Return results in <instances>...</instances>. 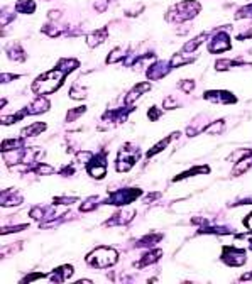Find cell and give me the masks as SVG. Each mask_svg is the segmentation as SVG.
I'll use <instances>...</instances> for the list:
<instances>
[{"instance_id": "7c38bea8", "label": "cell", "mask_w": 252, "mask_h": 284, "mask_svg": "<svg viewBox=\"0 0 252 284\" xmlns=\"http://www.w3.org/2000/svg\"><path fill=\"white\" fill-rule=\"evenodd\" d=\"M147 90H151V85H149V83H139V85H135V87L129 92V95L126 97V103H132L134 100H137L140 95H142L144 92H147Z\"/></svg>"}, {"instance_id": "5bb4252c", "label": "cell", "mask_w": 252, "mask_h": 284, "mask_svg": "<svg viewBox=\"0 0 252 284\" xmlns=\"http://www.w3.org/2000/svg\"><path fill=\"white\" fill-rule=\"evenodd\" d=\"M107 39V29H100V31H95V32H92L90 36L87 37V41H88V46H98V44H102Z\"/></svg>"}, {"instance_id": "8fae6325", "label": "cell", "mask_w": 252, "mask_h": 284, "mask_svg": "<svg viewBox=\"0 0 252 284\" xmlns=\"http://www.w3.org/2000/svg\"><path fill=\"white\" fill-rule=\"evenodd\" d=\"M205 98L217 103H236V97L229 92H207Z\"/></svg>"}, {"instance_id": "ac0fdd59", "label": "cell", "mask_w": 252, "mask_h": 284, "mask_svg": "<svg viewBox=\"0 0 252 284\" xmlns=\"http://www.w3.org/2000/svg\"><path fill=\"white\" fill-rule=\"evenodd\" d=\"M132 217H134V212H129V213H127V212H119V213L114 215L112 220L107 222V225H115V223H127V222L132 220Z\"/></svg>"}, {"instance_id": "6da1fadb", "label": "cell", "mask_w": 252, "mask_h": 284, "mask_svg": "<svg viewBox=\"0 0 252 284\" xmlns=\"http://www.w3.org/2000/svg\"><path fill=\"white\" fill-rule=\"evenodd\" d=\"M65 71H61L59 68L56 70H51V71H46L44 75L37 76L36 81L32 83V92L37 93V95H49L53 93L54 90H58L61 87L63 80H65Z\"/></svg>"}, {"instance_id": "e0dca14e", "label": "cell", "mask_w": 252, "mask_h": 284, "mask_svg": "<svg viewBox=\"0 0 252 284\" xmlns=\"http://www.w3.org/2000/svg\"><path fill=\"white\" fill-rule=\"evenodd\" d=\"M178 136H179V132H174V134H171L169 137H166L164 141H161L159 144H156L154 147H152V149H151V150H149V152H147V157H152V156H154V154L161 152V150H164V147H166V145H168L169 142L173 141L174 137H178Z\"/></svg>"}, {"instance_id": "9c48e42d", "label": "cell", "mask_w": 252, "mask_h": 284, "mask_svg": "<svg viewBox=\"0 0 252 284\" xmlns=\"http://www.w3.org/2000/svg\"><path fill=\"white\" fill-rule=\"evenodd\" d=\"M48 109H49V102L46 100L42 95H39V97H37L29 107H25V110H22V112L25 115H36V114H41V112H46Z\"/></svg>"}, {"instance_id": "3957f363", "label": "cell", "mask_w": 252, "mask_h": 284, "mask_svg": "<svg viewBox=\"0 0 252 284\" xmlns=\"http://www.w3.org/2000/svg\"><path fill=\"white\" fill-rule=\"evenodd\" d=\"M200 3L198 2H181L178 5H174L168 12L166 19L168 20H176V22H183V20L193 19V17L200 12Z\"/></svg>"}, {"instance_id": "cb8c5ba5", "label": "cell", "mask_w": 252, "mask_h": 284, "mask_svg": "<svg viewBox=\"0 0 252 284\" xmlns=\"http://www.w3.org/2000/svg\"><path fill=\"white\" fill-rule=\"evenodd\" d=\"M83 112H85V107H82V109H80V107H78V109H76V110L70 112V114L66 115V120H68V122H71V120H73V119H76V117H78L80 114H83Z\"/></svg>"}, {"instance_id": "7402d4cb", "label": "cell", "mask_w": 252, "mask_h": 284, "mask_svg": "<svg viewBox=\"0 0 252 284\" xmlns=\"http://www.w3.org/2000/svg\"><path fill=\"white\" fill-rule=\"evenodd\" d=\"M205 39H207V36H205V34H200V36H198V37H195V39L191 41V42H188V44H185V51H190V53H191V51H195L196 47L202 44V42H203Z\"/></svg>"}, {"instance_id": "2e32d148", "label": "cell", "mask_w": 252, "mask_h": 284, "mask_svg": "<svg viewBox=\"0 0 252 284\" xmlns=\"http://www.w3.org/2000/svg\"><path fill=\"white\" fill-rule=\"evenodd\" d=\"M15 10L20 12V14H32L36 10V3L32 0H19L15 3Z\"/></svg>"}, {"instance_id": "83f0119b", "label": "cell", "mask_w": 252, "mask_h": 284, "mask_svg": "<svg viewBox=\"0 0 252 284\" xmlns=\"http://www.w3.org/2000/svg\"><path fill=\"white\" fill-rule=\"evenodd\" d=\"M242 237H244V235H242ZM244 239L247 240V244H249V249H252V234L247 235V237H244Z\"/></svg>"}, {"instance_id": "d6986e66", "label": "cell", "mask_w": 252, "mask_h": 284, "mask_svg": "<svg viewBox=\"0 0 252 284\" xmlns=\"http://www.w3.org/2000/svg\"><path fill=\"white\" fill-rule=\"evenodd\" d=\"M195 58H191V56H188V54H176L173 59H171V66L173 68H179V66H183V64H188V63H191Z\"/></svg>"}, {"instance_id": "7a4b0ae2", "label": "cell", "mask_w": 252, "mask_h": 284, "mask_svg": "<svg viewBox=\"0 0 252 284\" xmlns=\"http://www.w3.org/2000/svg\"><path fill=\"white\" fill-rule=\"evenodd\" d=\"M119 254L110 247H98L92 254H88L87 262L93 268H109L117 262Z\"/></svg>"}, {"instance_id": "4fadbf2b", "label": "cell", "mask_w": 252, "mask_h": 284, "mask_svg": "<svg viewBox=\"0 0 252 284\" xmlns=\"http://www.w3.org/2000/svg\"><path fill=\"white\" fill-rule=\"evenodd\" d=\"M71 274H73V268H71V266H63V268H59L58 271H54L53 276H51V281L63 283V281H66Z\"/></svg>"}, {"instance_id": "5b68a950", "label": "cell", "mask_w": 252, "mask_h": 284, "mask_svg": "<svg viewBox=\"0 0 252 284\" xmlns=\"http://www.w3.org/2000/svg\"><path fill=\"white\" fill-rule=\"evenodd\" d=\"M222 261L225 262V264L229 266H242L246 264V251H242V249H237L234 247V245H225L224 247V254H222Z\"/></svg>"}, {"instance_id": "ba28073f", "label": "cell", "mask_w": 252, "mask_h": 284, "mask_svg": "<svg viewBox=\"0 0 252 284\" xmlns=\"http://www.w3.org/2000/svg\"><path fill=\"white\" fill-rule=\"evenodd\" d=\"M230 47V36L225 31L217 32L212 37V41L208 42V51L210 53H222V51H227Z\"/></svg>"}, {"instance_id": "8992f818", "label": "cell", "mask_w": 252, "mask_h": 284, "mask_svg": "<svg viewBox=\"0 0 252 284\" xmlns=\"http://www.w3.org/2000/svg\"><path fill=\"white\" fill-rule=\"evenodd\" d=\"M140 195V189H121V191H115L110 195L109 203L110 205H127L130 201H134L135 198Z\"/></svg>"}, {"instance_id": "4316f807", "label": "cell", "mask_w": 252, "mask_h": 284, "mask_svg": "<svg viewBox=\"0 0 252 284\" xmlns=\"http://www.w3.org/2000/svg\"><path fill=\"white\" fill-rule=\"evenodd\" d=\"M244 225H246V229H249V230H252V213L249 215V217L246 218L244 220Z\"/></svg>"}, {"instance_id": "277c9868", "label": "cell", "mask_w": 252, "mask_h": 284, "mask_svg": "<svg viewBox=\"0 0 252 284\" xmlns=\"http://www.w3.org/2000/svg\"><path fill=\"white\" fill-rule=\"evenodd\" d=\"M105 157L107 154L102 152V154H95L90 161L87 162V171L90 176L97 179H102L107 173V162H105Z\"/></svg>"}, {"instance_id": "484cf974", "label": "cell", "mask_w": 252, "mask_h": 284, "mask_svg": "<svg viewBox=\"0 0 252 284\" xmlns=\"http://www.w3.org/2000/svg\"><path fill=\"white\" fill-rule=\"evenodd\" d=\"M159 114H161V112L159 110H157L156 109V107H152V109H151V112H149V119H151V120H156L157 117H159Z\"/></svg>"}, {"instance_id": "44dd1931", "label": "cell", "mask_w": 252, "mask_h": 284, "mask_svg": "<svg viewBox=\"0 0 252 284\" xmlns=\"http://www.w3.org/2000/svg\"><path fill=\"white\" fill-rule=\"evenodd\" d=\"M224 127H225V122L224 120H219V122H213L212 126H208L205 129V132H207V134H220V132L224 131Z\"/></svg>"}, {"instance_id": "30bf717a", "label": "cell", "mask_w": 252, "mask_h": 284, "mask_svg": "<svg viewBox=\"0 0 252 284\" xmlns=\"http://www.w3.org/2000/svg\"><path fill=\"white\" fill-rule=\"evenodd\" d=\"M171 63H156L154 66H151L147 70V78L149 80H159V78H163V76H166L169 73L171 70Z\"/></svg>"}, {"instance_id": "52a82bcc", "label": "cell", "mask_w": 252, "mask_h": 284, "mask_svg": "<svg viewBox=\"0 0 252 284\" xmlns=\"http://www.w3.org/2000/svg\"><path fill=\"white\" fill-rule=\"evenodd\" d=\"M129 149H127V145L121 150V154H119V159H117V171H129L132 166H134V162L139 159V150L137 149H132L130 154Z\"/></svg>"}, {"instance_id": "9a60e30c", "label": "cell", "mask_w": 252, "mask_h": 284, "mask_svg": "<svg viewBox=\"0 0 252 284\" xmlns=\"http://www.w3.org/2000/svg\"><path fill=\"white\" fill-rule=\"evenodd\" d=\"M46 129V124H41V122H36L32 124V126L22 129V132H20V136L22 137H34V136H39L42 131Z\"/></svg>"}, {"instance_id": "603a6c76", "label": "cell", "mask_w": 252, "mask_h": 284, "mask_svg": "<svg viewBox=\"0 0 252 284\" xmlns=\"http://www.w3.org/2000/svg\"><path fill=\"white\" fill-rule=\"evenodd\" d=\"M237 19H242V17H252V3L251 5H247L244 8H241V10L237 12Z\"/></svg>"}, {"instance_id": "d4e9b609", "label": "cell", "mask_w": 252, "mask_h": 284, "mask_svg": "<svg viewBox=\"0 0 252 284\" xmlns=\"http://www.w3.org/2000/svg\"><path fill=\"white\" fill-rule=\"evenodd\" d=\"M179 87H181V90H183V92H185V93H190L191 92V90H193L195 88V83H193V81H188L186 80V83H181V85H179Z\"/></svg>"}, {"instance_id": "ffe728a7", "label": "cell", "mask_w": 252, "mask_h": 284, "mask_svg": "<svg viewBox=\"0 0 252 284\" xmlns=\"http://www.w3.org/2000/svg\"><path fill=\"white\" fill-rule=\"evenodd\" d=\"M78 61L76 59H61V61L58 63V68L61 71H71V70H75V68H78Z\"/></svg>"}]
</instances>
